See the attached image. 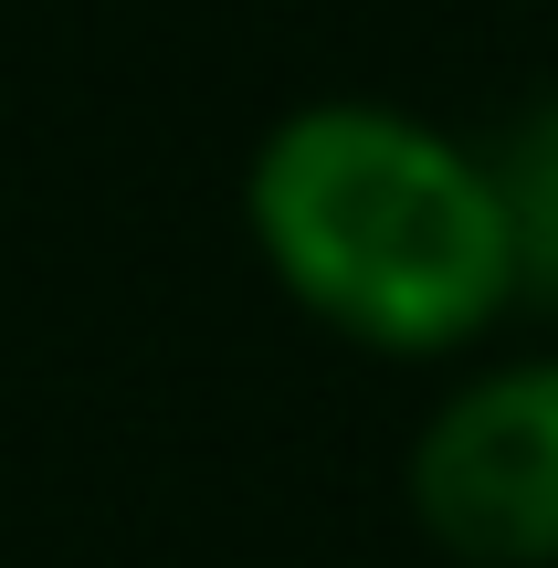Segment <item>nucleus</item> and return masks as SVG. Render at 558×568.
Returning a JSON list of instances; mask_svg holds the SVG:
<instances>
[{"mask_svg":"<svg viewBox=\"0 0 558 568\" xmlns=\"http://www.w3.org/2000/svg\"><path fill=\"white\" fill-rule=\"evenodd\" d=\"M243 222L316 326L390 358L464 347L517 295L485 148L369 95L295 105L243 169Z\"/></svg>","mask_w":558,"mask_h":568,"instance_id":"nucleus-1","label":"nucleus"},{"mask_svg":"<svg viewBox=\"0 0 558 568\" xmlns=\"http://www.w3.org/2000/svg\"><path fill=\"white\" fill-rule=\"evenodd\" d=\"M412 516L464 568H558V358L485 368L422 422Z\"/></svg>","mask_w":558,"mask_h":568,"instance_id":"nucleus-2","label":"nucleus"},{"mask_svg":"<svg viewBox=\"0 0 558 568\" xmlns=\"http://www.w3.org/2000/svg\"><path fill=\"white\" fill-rule=\"evenodd\" d=\"M485 180H496V222H506V253H517V284L558 295V95H538L485 148Z\"/></svg>","mask_w":558,"mask_h":568,"instance_id":"nucleus-3","label":"nucleus"}]
</instances>
